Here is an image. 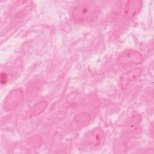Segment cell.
Here are the masks:
<instances>
[{"label": "cell", "instance_id": "5", "mask_svg": "<svg viewBox=\"0 0 154 154\" xmlns=\"http://www.w3.org/2000/svg\"><path fill=\"white\" fill-rule=\"evenodd\" d=\"M141 1H129L124 8V15L128 19H132L140 11L141 7Z\"/></svg>", "mask_w": 154, "mask_h": 154}, {"label": "cell", "instance_id": "6", "mask_svg": "<svg viewBox=\"0 0 154 154\" xmlns=\"http://www.w3.org/2000/svg\"><path fill=\"white\" fill-rule=\"evenodd\" d=\"M103 137V134L102 129L100 128H95L87 133L86 140L90 145L97 146L101 143Z\"/></svg>", "mask_w": 154, "mask_h": 154}, {"label": "cell", "instance_id": "7", "mask_svg": "<svg viewBox=\"0 0 154 154\" xmlns=\"http://www.w3.org/2000/svg\"><path fill=\"white\" fill-rule=\"evenodd\" d=\"M7 77L6 74L4 73H2L1 75V83L2 84H5L6 82V81H7Z\"/></svg>", "mask_w": 154, "mask_h": 154}, {"label": "cell", "instance_id": "2", "mask_svg": "<svg viewBox=\"0 0 154 154\" xmlns=\"http://www.w3.org/2000/svg\"><path fill=\"white\" fill-rule=\"evenodd\" d=\"M144 60L143 55L138 51L131 49L122 52L119 56L117 61L122 66L140 64Z\"/></svg>", "mask_w": 154, "mask_h": 154}, {"label": "cell", "instance_id": "1", "mask_svg": "<svg viewBox=\"0 0 154 154\" xmlns=\"http://www.w3.org/2000/svg\"><path fill=\"white\" fill-rule=\"evenodd\" d=\"M99 7L91 1H83L75 6L72 11L73 20L80 24H88L96 20Z\"/></svg>", "mask_w": 154, "mask_h": 154}, {"label": "cell", "instance_id": "4", "mask_svg": "<svg viewBox=\"0 0 154 154\" xmlns=\"http://www.w3.org/2000/svg\"><path fill=\"white\" fill-rule=\"evenodd\" d=\"M22 97V93L20 90H15L12 91L6 98L4 107L7 110H11L14 109L20 102Z\"/></svg>", "mask_w": 154, "mask_h": 154}, {"label": "cell", "instance_id": "3", "mask_svg": "<svg viewBox=\"0 0 154 154\" xmlns=\"http://www.w3.org/2000/svg\"><path fill=\"white\" fill-rule=\"evenodd\" d=\"M141 73V69L140 68L132 69L123 74L120 78V87L123 90L126 89L131 82L135 80Z\"/></svg>", "mask_w": 154, "mask_h": 154}]
</instances>
